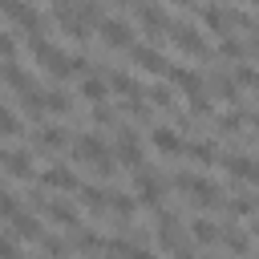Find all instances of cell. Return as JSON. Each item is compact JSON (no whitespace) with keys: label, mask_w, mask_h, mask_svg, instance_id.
Masks as SVG:
<instances>
[{"label":"cell","mask_w":259,"mask_h":259,"mask_svg":"<svg viewBox=\"0 0 259 259\" xmlns=\"http://www.w3.org/2000/svg\"><path fill=\"white\" fill-rule=\"evenodd\" d=\"M28 57H32L49 77H57V81H65L73 69H81V57L65 53V49H61V45H53L49 36H32V40H28Z\"/></svg>","instance_id":"6da1fadb"},{"label":"cell","mask_w":259,"mask_h":259,"mask_svg":"<svg viewBox=\"0 0 259 259\" xmlns=\"http://www.w3.org/2000/svg\"><path fill=\"white\" fill-rule=\"evenodd\" d=\"M73 158L85 162L97 178H109V174H113V162H117V158L109 154V146H105L97 134H89V130H81V134L73 138Z\"/></svg>","instance_id":"7a4b0ae2"},{"label":"cell","mask_w":259,"mask_h":259,"mask_svg":"<svg viewBox=\"0 0 259 259\" xmlns=\"http://www.w3.org/2000/svg\"><path fill=\"white\" fill-rule=\"evenodd\" d=\"M170 186L174 190H182L190 202H198L202 210H214V206H223V198H219V186L210 182V178H202V174H190V170H178L174 178H170Z\"/></svg>","instance_id":"3957f363"},{"label":"cell","mask_w":259,"mask_h":259,"mask_svg":"<svg viewBox=\"0 0 259 259\" xmlns=\"http://www.w3.org/2000/svg\"><path fill=\"white\" fill-rule=\"evenodd\" d=\"M170 40L186 53V57H210V49H206V36H202V28L194 24V20H186V8L174 16V24H170Z\"/></svg>","instance_id":"277c9868"},{"label":"cell","mask_w":259,"mask_h":259,"mask_svg":"<svg viewBox=\"0 0 259 259\" xmlns=\"http://www.w3.org/2000/svg\"><path fill=\"white\" fill-rule=\"evenodd\" d=\"M113 158H117L125 170H134V174L142 170L146 150H142V142H138V134H134V130H125V125L117 130V138H113Z\"/></svg>","instance_id":"5b68a950"},{"label":"cell","mask_w":259,"mask_h":259,"mask_svg":"<svg viewBox=\"0 0 259 259\" xmlns=\"http://www.w3.org/2000/svg\"><path fill=\"white\" fill-rule=\"evenodd\" d=\"M130 12L138 16V24H142V32H150V36H158L162 28L170 32V24H174V12H170L166 4H134Z\"/></svg>","instance_id":"8992f818"},{"label":"cell","mask_w":259,"mask_h":259,"mask_svg":"<svg viewBox=\"0 0 259 259\" xmlns=\"http://www.w3.org/2000/svg\"><path fill=\"white\" fill-rule=\"evenodd\" d=\"M134 194H138V202H146V206H158V202H162V194H166V178L142 166V170L134 174Z\"/></svg>","instance_id":"52a82bcc"},{"label":"cell","mask_w":259,"mask_h":259,"mask_svg":"<svg viewBox=\"0 0 259 259\" xmlns=\"http://www.w3.org/2000/svg\"><path fill=\"white\" fill-rule=\"evenodd\" d=\"M97 32H101V40H105L109 49H134V45H138V40H134V28H130L125 16H105Z\"/></svg>","instance_id":"ba28073f"},{"label":"cell","mask_w":259,"mask_h":259,"mask_svg":"<svg viewBox=\"0 0 259 259\" xmlns=\"http://www.w3.org/2000/svg\"><path fill=\"white\" fill-rule=\"evenodd\" d=\"M40 210H45V219H49V223L69 227V231H81V210H77L73 202H65V198H45V202H40Z\"/></svg>","instance_id":"9c48e42d"},{"label":"cell","mask_w":259,"mask_h":259,"mask_svg":"<svg viewBox=\"0 0 259 259\" xmlns=\"http://www.w3.org/2000/svg\"><path fill=\"white\" fill-rule=\"evenodd\" d=\"M130 61L142 65L146 73H170V61L162 57V49H158V45H146V40H138V45L130 49Z\"/></svg>","instance_id":"30bf717a"},{"label":"cell","mask_w":259,"mask_h":259,"mask_svg":"<svg viewBox=\"0 0 259 259\" xmlns=\"http://www.w3.org/2000/svg\"><path fill=\"white\" fill-rule=\"evenodd\" d=\"M40 186H49V190H73V194H77L85 182H81L69 166H45V170H40Z\"/></svg>","instance_id":"8fae6325"},{"label":"cell","mask_w":259,"mask_h":259,"mask_svg":"<svg viewBox=\"0 0 259 259\" xmlns=\"http://www.w3.org/2000/svg\"><path fill=\"white\" fill-rule=\"evenodd\" d=\"M65 142H69L65 125H40V130L32 134V146H36L40 154H57V150H65Z\"/></svg>","instance_id":"7c38bea8"},{"label":"cell","mask_w":259,"mask_h":259,"mask_svg":"<svg viewBox=\"0 0 259 259\" xmlns=\"http://www.w3.org/2000/svg\"><path fill=\"white\" fill-rule=\"evenodd\" d=\"M4 174H8V178H32V154L8 146V150H4Z\"/></svg>","instance_id":"4fadbf2b"},{"label":"cell","mask_w":259,"mask_h":259,"mask_svg":"<svg viewBox=\"0 0 259 259\" xmlns=\"http://www.w3.org/2000/svg\"><path fill=\"white\" fill-rule=\"evenodd\" d=\"M8 235H12L16 243H20V239H24V243H40V239H45L36 214H20V219H12V223H8Z\"/></svg>","instance_id":"5bb4252c"},{"label":"cell","mask_w":259,"mask_h":259,"mask_svg":"<svg viewBox=\"0 0 259 259\" xmlns=\"http://www.w3.org/2000/svg\"><path fill=\"white\" fill-rule=\"evenodd\" d=\"M239 182H251V186H259V162L251 158V154H231L227 162H223Z\"/></svg>","instance_id":"9a60e30c"},{"label":"cell","mask_w":259,"mask_h":259,"mask_svg":"<svg viewBox=\"0 0 259 259\" xmlns=\"http://www.w3.org/2000/svg\"><path fill=\"white\" fill-rule=\"evenodd\" d=\"M170 85H178V89H186V97H194V93H206V85H202V77L194 73V69H186V65H170Z\"/></svg>","instance_id":"2e32d148"},{"label":"cell","mask_w":259,"mask_h":259,"mask_svg":"<svg viewBox=\"0 0 259 259\" xmlns=\"http://www.w3.org/2000/svg\"><path fill=\"white\" fill-rule=\"evenodd\" d=\"M150 142H154V150H162V154H186V146H182V138H178L174 125H154V130H150Z\"/></svg>","instance_id":"e0dca14e"},{"label":"cell","mask_w":259,"mask_h":259,"mask_svg":"<svg viewBox=\"0 0 259 259\" xmlns=\"http://www.w3.org/2000/svg\"><path fill=\"white\" fill-rule=\"evenodd\" d=\"M109 89L113 93H121V101H142V85L130 77V73H121V69H109Z\"/></svg>","instance_id":"ac0fdd59"},{"label":"cell","mask_w":259,"mask_h":259,"mask_svg":"<svg viewBox=\"0 0 259 259\" xmlns=\"http://www.w3.org/2000/svg\"><path fill=\"white\" fill-rule=\"evenodd\" d=\"M194 16L210 28V32H219V36H227L231 32V20H227V8H214V4H202V8H194Z\"/></svg>","instance_id":"d6986e66"},{"label":"cell","mask_w":259,"mask_h":259,"mask_svg":"<svg viewBox=\"0 0 259 259\" xmlns=\"http://www.w3.org/2000/svg\"><path fill=\"white\" fill-rule=\"evenodd\" d=\"M81 97H85L89 105H105V97H109V81L97 77V73H85V77H81Z\"/></svg>","instance_id":"ffe728a7"},{"label":"cell","mask_w":259,"mask_h":259,"mask_svg":"<svg viewBox=\"0 0 259 259\" xmlns=\"http://www.w3.org/2000/svg\"><path fill=\"white\" fill-rule=\"evenodd\" d=\"M77 202H81V206H89V210H105V206H109V190H101V186L85 182V186L77 190Z\"/></svg>","instance_id":"44dd1931"},{"label":"cell","mask_w":259,"mask_h":259,"mask_svg":"<svg viewBox=\"0 0 259 259\" xmlns=\"http://www.w3.org/2000/svg\"><path fill=\"white\" fill-rule=\"evenodd\" d=\"M190 239H194V243H202V247H210V243H219V239H223V231H219L210 219H202V214H198V219L190 223Z\"/></svg>","instance_id":"7402d4cb"},{"label":"cell","mask_w":259,"mask_h":259,"mask_svg":"<svg viewBox=\"0 0 259 259\" xmlns=\"http://www.w3.org/2000/svg\"><path fill=\"white\" fill-rule=\"evenodd\" d=\"M210 93L223 97V101H239V85H235L227 73H210Z\"/></svg>","instance_id":"603a6c76"},{"label":"cell","mask_w":259,"mask_h":259,"mask_svg":"<svg viewBox=\"0 0 259 259\" xmlns=\"http://www.w3.org/2000/svg\"><path fill=\"white\" fill-rule=\"evenodd\" d=\"M109 210H113L117 219H134V210H138V198H130L125 190H109Z\"/></svg>","instance_id":"cb8c5ba5"},{"label":"cell","mask_w":259,"mask_h":259,"mask_svg":"<svg viewBox=\"0 0 259 259\" xmlns=\"http://www.w3.org/2000/svg\"><path fill=\"white\" fill-rule=\"evenodd\" d=\"M73 109V97L65 89H45V113H69Z\"/></svg>","instance_id":"d4e9b609"},{"label":"cell","mask_w":259,"mask_h":259,"mask_svg":"<svg viewBox=\"0 0 259 259\" xmlns=\"http://www.w3.org/2000/svg\"><path fill=\"white\" fill-rule=\"evenodd\" d=\"M223 243H227L231 255H247V251H251V239H247L239 227H227V231H223Z\"/></svg>","instance_id":"484cf974"},{"label":"cell","mask_w":259,"mask_h":259,"mask_svg":"<svg viewBox=\"0 0 259 259\" xmlns=\"http://www.w3.org/2000/svg\"><path fill=\"white\" fill-rule=\"evenodd\" d=\"M219 57H231V61H243V57H247V45H243L239 36H231V32H227V36H219Z\"/></svg>","instance_id":"4316f807"},{"label":"cell","mask_w":259,"mask_h":259,"mask_svg":"<svg viewBox=\"0 0 259 259\" xmlns=\"http://www.w3.org/2000/svg\"><path fill=\"white\" fill-rule=\"evenodd\" d=\"M73 247H77V251H97V247H105V239H101L97 231L81 227V231H73Z\"/></svg>","instance_id":"83f0119b"},{"label":"cell","mask_w":259,"mask_h":259,"mask_svg":"<svg viewBox=\"0 0 259 259\" xmlns=\"http://www.w3.org/2000/svg\"><path fill=\"white\" fill-rule=\"evenodd\" d=\"M150 105H162V109H174V85H154L150 93Z\"/></svg>","instance_id":"f1b7e54d"},{"label":"cell","mask_w":259,"mask_h":259,"mask_svg":"<svg viewBox=\"0 0 259 259\" xmlns=\"http://www.w3.org/2000/svg\"><path fill=\"white\" fill-rule=\"evenodd\" d=\"M40 251H45L49 259H65V255H69V243L57 239V235H45V239H40Z\"/></svg>","instance_id":"f546056e"},{"label":"cell","mask_w":259,"mask_h":259,"mask_svg":"<svg viewBox=\"0 0 259 259\" xmlns=\"http://www.w3.org/2000/svg\"><path fill=\"white\" fill-rule=\"evenodd\" d=\"M89 121L93 125H113L117 121V113H113V105L105 101V105H89Z\"/></svg>","instance_id":"4dcf8cb0"},{"label":"cell","mask_w":259,"mask_h":259,"mask_svg":"<svg viewBox=\"0 0 259 259\" xmlns=\"http://www.w3.org/2000/svg\"><path fill=\"white\" fill-rule=\"evenodd\" d=\"M105 251H109V255H121V259H134V251H138V247H134L130 239L113 235V239H105Z\"/></svg>","instance_id":"1f68e13d"},{"label":"cell","mask_w":259,"mask_h":259,"mask_svg":"<svg viewBox=\"0 0 259 259\" xmlns=\"http://www.w3.org/2000/svg\"><path fill=\"white\" fill-rule=\"evenodd\" d=\"M243 117H247V113H239V109H231V113H223V117H219L214 125H219V134H235V130L243 125Z\"/></svg>","instance_id":"d6a6232c"},{"label":"cell","mask_w":259,"mask_h":259,"mask_svg":"<svg viewBox=\"0 0 259 259\" xmlns=\"http://www.w3.org/2000/svg\"><path fill=\"white\" fill-rule=\"evenodd\" d=\"M186 154H190V158H198V162H214V142H190V146H186Z\"/></svg>","instance_id":"836d02e7"},{"label":"cell","mask_w":259,"mask_h":259,"mask_svg":"<svg viewBox=\"0 0 259 259\" xmlns=\"http://www.w3.org/2000/svg\"><path fill=\"white\" fill-rule=\"evenodd\" d=\"M231 214H255V198H231Z\"/></svg>","instance_id":"e575fe53"},{"label":"cell","mask_w":259,"mask_h":259,"mask_svg":"<svg viewBox=\"0 0 259 259\" xmlns=\"http://www.w3.org/2000/svg\"><path fill=\"white\" fill-rule=\"evenodd\" d=\"M4 259H24V255H20V243H16L12 235H4Z\"/></svg>","instance_id":"d590c367"},{"label":"cell","mask_w":259,"mask_h":259,"mask_svg":"<svg viewBox=\"0 0 259 259\" xmlns=\"http://www.w3.org/2000/svg\"><path fill=\"white\" fill-rule=\"evenodd\" d=\"M134 259H158V255H154V251H146V247H138V251H134Z\"/></svg>","instance_id":"8d00e7d4"},{"label":"cell","mask_w":259,"mask_h":259,"mask_svg":"<svg viewBox=\"0 0 259 259\" xmlns=\"http://www.w3.org/2000/svg\"><path fill=\"white\" fill-rule=\"evenodd\" d=\"M251 53H259V28L251 32Z\"/></svg>","instance_id":"74e56055"},{"label":"cell","mask_w":259,"mask_h":259,"mask_svg":"<svg viewBox=\"0 0 259 259\" xmlns=\"http://www.w3.org/2000/svg\"><path fill=\"white\" fill-rule=\"evenodd\" d=\"M251 231H255V235H259V214H255V219H251Z\"/></svg>","instance_id":"f35d334b"},{"label":"cell","mask_w":259,"mask_h":259,"mask_svg":"<svg viewBox=\"0 0 259 259\" xmlns=\"http://www.w3.org/2000/svg\"><path fill=\"white\" fill-rule=\"evenodd\" d=\"M255 93H259V81H255Z\"/></svg>","instance_id":"ab89813d"}]
</instances>
